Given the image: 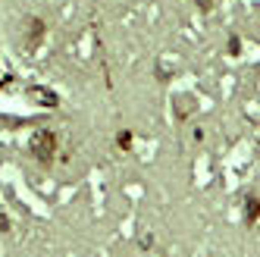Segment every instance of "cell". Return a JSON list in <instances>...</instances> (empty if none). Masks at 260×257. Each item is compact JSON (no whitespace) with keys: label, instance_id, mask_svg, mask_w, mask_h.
Instances as JSON below:
<instances>
[{"label":"cell","instance_id":"1","mask_svg":"<svg viewBox=\"0 0 260 257\" xmlns=\"http://www.w3.org/2000/svg\"><path fill=\"white\" fill-rule=\"evenodd\" d=\"M53 148H57V138H53L50 132H38V135H35V141H31V154L38 157L41 163H47L53 157Z\"/></svg>","mask_w":260,"mask_h":257},{"label":"cell","instance_id":"2","mask_svg":"<svg viewBox=\"0 0 260 257\" xmlns=\"http://www.w3.org/2000/svg\"><path fill=\"white\" fill-rule=\"evenodd\" d=\"M245 216H248L251 226L257 223V198H248V210H245Z\"/></svg>","mask_w":260,"mask_h":257}]
</instances>
